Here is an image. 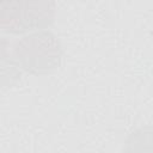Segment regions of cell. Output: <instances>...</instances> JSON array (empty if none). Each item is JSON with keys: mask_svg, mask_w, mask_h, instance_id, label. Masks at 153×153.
Masks as SVG:
<instances>
[{"mask_svg": "<svg viewBox=\"0 0 153 153\" xmlns=\"http://www.w3.org/2000/svg\"><path fill=\"white\" fill-rule=\"evenodd\" d=\"M55 17V2L49 0L0 1V27L5 32L22 33L50 26Z\"/></svg>", "mask_w": 153, "mask_h": 153, "instance_id": "cell-2", "label": "cell"}, {"mask_svg": "<svg viewBox=\"0 0 153 153\" xmlns=\"http://www.w3.org/2000/svg\"><path fill=\"white\" fill-rule=\"evenodd\" d=\"M124 153H153V126H142L126 139Z\"/></svg>", "mask_w": 153, "mask_h": 153, "instance_id": "cell-3", "label": "cell"}, {"mask_svg": "<svg viewBox=\"0 0 153 153\" xmlns=\"http://www.w3.org/2000/svg\"><path fill=\"white\" fill-rule=\"evenodd\" d=\"M62 45L57 36L49 30L31 32L13 47L17 63L26 72L36 75L55 71L62 60Z\"/></svg>", "mask_w": 153, "mask_h": 153, "instance_id": "cell-1", "label": "cell"}]
</instances>
